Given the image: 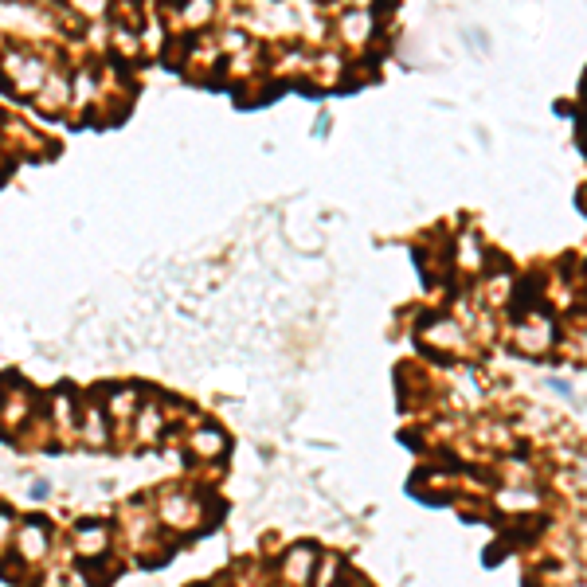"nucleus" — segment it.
Segmentation results:
<instances>
[{
  "label": "nucleus",
  "mask_w": 587,
  "mask_h": 587,
  "mask_svg": "<svg viewBox=\"0 0 587 587\" xmlns=\"http://www.w3.org/2000/svg\"><path fill=\"white\" fill-rule=\"evenodd\" d=\"M20 548H24V556H28V560L43 556V548H47V540H43V528H36V525L24 528V533H20Z\"/></svg>",
  "instance_id": "obj_1"
},
{
  "label": "nucleus",
  "mask_w": 587,
  "mask_h": 587,
  "mask_svg": "<svg viewBox=\"0 0 587 587\" xmlns=\"http://www.w3.org/2000/svg\"><path fill=\"white\" fill-rule=\"evenodd\" d=\"M79 548L82 552H102V548H106V533H102L98 525L79 528Z\"/></svg>",
  "instance_id": "obj_2"
},
{
  "label": "nucleus",
  "mask_w": 587,
  "mask_h": 587,
  "mask_svg": "<svg viewBox=\"0 0 587 587\" xmlns=\"http://www.w3.org/2000/svg\"><path fill=\"white\" fill-rule=\"evenodd\" d=\"M219 447H223V438H219L216 431H200V435H196V450H200V454H216Z\"/></svg>",
  "instance_id": "obj_3"
}]
</instances>
